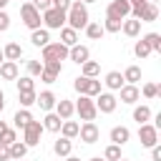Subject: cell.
Masks as SVG:
<instances>
[{
  "label": "cell",
  "instance_id": "1",
  "mask_svg": "<svg viewBox=\"0 0 161 161\" xmlns=\"http://www.w3.org/2000/svg\"><path fill=\"white\" fill-rule=\"evenodd\" d=\"M65 23H68V28H73L75 33H78L80 28H86V25L91 23V18H88V8H86L80 0L70 3V8L65 10Z\"/></svg>",
  "mask_w": 161,
  "mask_h": 161
},
{
  "label": "cell",
  "instance_id": "2",
  "mask_svg": "<svg viewBox=\"0 0 161 161\" xmlns=\"http://www.w3.org/2000/svg\"><path fill=\"white\" fill-rule=\"evenodd\" d=\"M73 88L80 93V96H88V98H96L101 93V80L96 78H86V75H78L73 80Z\"/></svg>",
  "mask_w": 161,
  "mask_h": 161
},
{
  "label": "cell",
  "instance_id": "3",
  "mask_svg": "<svg viewBox=\"0 0 161 161\" xmlns=\"http://www.w3.org/2000/svg\"><path fill=\"white\" fill-rule=\"evenodd\" d=\"M40 20L45 23V30H60V28H65V13L63 10H55V8L43 10Z\"/></svg>",
  "mask_w": 161,
  "mask_h": 161
},
{
  "label": "cell",
  "instance_id": "4",
  "mask_svg": "<svg viewBox=\"0 0 161 161\" xmlns=\"http://www.w3.org/2000/svg\"><path fill=\"white\" fill-rule=\"evenodd\" d=\"M73 108H75V113H78L83 121H93V118L98 116L96 103H93V98H88V96H80V98L73 103Z\"/></svg>",
  "mask_w": 161,
  "mask_h": 161
},
{
  "label": "cell",
  "instance_id": "5",
  "mask_svg": "<svg viewBox=\"0 0 161 161\" xmlns=\"http://www.w3.org/2000/svg\"><path fill=\"white\" fill-rule=\"evenodd\" d=\"M40 136H43V123L40 121H30L25 128H23V143L30 148V146H38L40 143Z\"/></svg>",
  "mask_w": 161,
  "mask_h": 161
},
{
  "label": "cell",
  "instance_id": "6",
  "mask_svg": "<svg viewBox=\"0 0 161 161\" xmlns=\"http://www.w3.org/2000/svg\"><path fill=\"white\" fill-rule=\"evenodd\" d=\"M131 15V3L128 0H111L106 8V18H116V20H126Z\"/></svg>",
  "mask_w": 161,
  "mask_h": 161
},
{
  "label": "cell",
  "instance_id": "7",
  "mask_svg": "<svg viewBox=\"0 0 161 161\" xmlns=\"http://www.w3.org/2000/svg\"><path fill=\"white\" fill-rule=\"evenodd\" d=\"M20 15H23V23L30 28V30H38L40 28V10H35L33 8V3H23L20 5Z\"/></svg>",
  "mask_w": 161,
  "mask_h": 161
},
{
  "label": "cell",
  "instance_id": "8",
  "mask_svg": "<svg viewBox=\"0 0 161 161\" xmlns=\"http://www.w3.org/2000/svg\"><path fill=\"white\" fill-rule=\"evenodd\" d=\"M68 58V48L63 43H48L43 48V63H50V60H65Z\"/></svg>",
  "mask_w": 161,
  "mask_h": 161
},
{
  "label": "cell",
  "instance_id": "9",
  "mask_svg": "<svg viewBox=\"0 0 161 161\" xmlns=\"http://www.w3.org/2000/svg\"><path fill=\"white\" fill-rule=\"evenodd\" d=\"M138 141H141V146H146V148L156 146V143H158V128H156L153 123H141V126H138Z\"/></svg>",
  "mask_w": 161,
  "mask_h": 161
},
{
  "label": "cell",
  "instance_id": "10",
  "mask_svg": "<svg viewBox=\"0 0 161 161\" xmlns=\"http://www.w3.org/2000/svg\"><path fill=\"white\" fill-rule=\"evenodd\" d=\"M93 103H96V111H101V113H113L116 106H118L116 96H111V93H98Z\"/></svg>",
  "mask_w": 161,
  "mask_h": 161
},
{
  "label": "cell",
  "instance_id": "11",
  "mask_svg": "<svg viewBox=\"0 0 161 161\" xmlns=\"http://www.w3.org/2000/svg\"><path fill=\"white\" fill-rule=\"evenodd\" d=\"M78 136H80L83 143H96V141L101 138V131H98V126H96L93 121H86V123L78 128Z\"/></svg>",
  "mask_w": 161,
  "mask_h": 161
},
{
  "label": "cell",
  "instance_id": "12",
  "mask_svg": "<svg viewBox=\"0 0 161 161\" xmlns=\"http://www.w3.org/2000/svg\"><path fill=\"white\" fill-rule=\"evenodd\" d=\"M68 58H70L73 63L83 65V63L91 58V50H88V45H73V48H68Z\"/></svg>",
  "mask_w": 161,
  "mask_h": 161
},
{
  "label": "cell",
  "instance_id": "13",
  "mask_svg": "<svg viewBox=\"0 0 161 161\" xmlns=\"http://www.w3.org/2000/svg\"><path fill=\"white\" fill-rule=\"evenodd\" d=\"M75 113V108H73V103L70 101H65V98H60L58 103H55V116L60 118V121H70V116Z\"/></svg>",
  "mask_w": 161,
  "mask_h": 161
},
{
  "label": "cell",
  "instance_id": "14",
  "mask_svg": "<svg viewBox=\"0 0 161 161\" xmlns=\"http://www.w3.org/2000/svg\"><path fill=\"white\" fill-rule=\"evenodd\" d=\"M138 98H141L138 86H128V83H126V86L121 88V103H128V106H131V103H136Z\"/></svg>",
  "mask_w": 161,
  "mask_h": 161
},
{
  "label": "cell",
  "instance_id": "15",
  "mask_svg": "<svg viewBox=\"0 0 161 161\" xmlns=\"http://www.w3.org/2000/svg\"><path fill=\"white\" fill-rule=\"evenodd\" d=\"M35 103H38V106H40L43 111H48V113H50V111L55 108V103H58V98H55V96H53L50 91H43L40 96H35Z\"/></svg>",
  "mask_w": 161,
  "mask_h": 161
},
{
  "label": "cell",
  "instance_id": "16",
  "mask_svg": "<svg viewBox=\"0 0 161 161\" xmlns=\"http://www.w3.org/2000/svg\"><path fill=\"white\" fill-rule=\"evenodd\" d=\"M128 138H131V131H128L126 126H113V128H111V141H113L116 146H123Z\"/></svg>",
  "mask_w": 161,
  "mask_h": 161
},
{
  "label": "cell",
  "instance_id": "17",
  "mask_svg": "<svg viewBox=\"0 0 161 161\" xmlns=\"http://www.w3.org/2000/svg\"><path fill=\"white\" fill-rule=\"evenodd\" d=\"M121 30H123L128 38H136V35L141 33V20H136V18H126V20L121 23Z\"/></svg>",
  "mask_w": 161,
  "mask_h": 161
},
{
  "label": "cell",
  "instance_id": "18",
  "mask_svg": "<svg viewBox=\"0 0 161 161\" xmlns=\"http://www.w3.org/2000/svg\"><path fill=\"white\" fill-rule=\"evenodd\" d=\"M30 43H33V45H38V48H45V45L50 43V33H48L45 28H38V30H33V33H30Z\"/></svg>",
  "mask_w": 161,
  "mask_h": 161
},
{
  "label": "cell",
  "instance_id": "19",
  "mask_svg": "<svg viewBox=\"0 0 161 161\" xmlns=\"http://www.w3.org/2000/svg\"><path fill=\"white\" fill-rule=\"evenodd\" d=\"M60 43L65 45V48H73V45H78V33L73 30V28H60Z\"/></svg>",
  "mask_w": 161,
  "mask_h": 161
},
{
  "label": "cell",
  "instance_id": "20",
  "mask_svg": "<svg viewBox=\"0 0 161 161\" xmlns=\"http://www.w3.org/2000/svg\"><path fill=\"white\" fill-rule=\"evenodd\" d=\"M0 75H3L5 80H15V78H18V63L3 60V63H0Z\"/></svg>",
  "mask_w": 161,
  "mask_h": 161
},
{
  "label": "cell",
  "instance_id": "21",
  "mask_svg": "<svg viewBox=\"0 0 161 161\" xmlns=\"http://www.w3.org/2000/svg\"><path fill=\"white\" fill-rule=\"evenodd\" d=\"M111 91H121L126 83H123V75L118 73V70H111V73H106V80H103Z\"/></svg>",
  "mask_w": 161,
  "mask_h": 161
},
{
  "label": "cell",
  "instance_id": "22",
  "mask_svg": "<svg viewBox=\"0 0 161 161\" xmlns=\"http://www.w3.org/2000/svg\"><path fill=\"white\" fill-rule=\"evenodd\" d=\"M53 151H55L58 156H63V158H65V156H70V151H73V141H70V138H63V136H60V138H58V141L53 143Z\"/></svg>",
  "mask_w": 161,
  "mask_h": 161
},
{
  "label": "cell",
  "instance_id": "23",
  "mask_svg": "<svg viewBox=\"0 0 161 161\" xmlns=\"http://www.w3.org/2000/svg\"><path fill=\"white\" fill-rule=\"evenodd\" d=\"M121 75H123V83H128V86H136V83L141 80V68H138V65H128V68H126Z\"/></svg>",
  "mask_w": 161,
  "mask_h": 161
},
{
  "label": "cell",
  "instance_id": "24",
  "mask_svg": "<svg viewBox=\"0 0 161 161\" xmlns=\"http://www.w3.org/2000/svg\"><path fill=\"white\" fill-rule=\"evenodd\" d=\"M3 55H5V60H20V55H23V48L18 45V43H8L5 48H3Z\"/></svg>",
  "mask_w": 161,
  "mask_h": 161
},
{
  "label": "cell",
  "instance_id": "25",
  "mask_svg": "<svg viewBox=\"0 0 161 161\" xmlns=\"http://www.w3.org/2000/svg\"><path fill=\"white\" fill-rule=\"evenodd\" d=\"M40 123H43V128H45V131H53V133H58V131H60V126H63V121H60L55 113H48Z\"/></svg>",
  "mask_w": 161,
  "mask_h": 161
},
{
  "label": "cell",
  "instance_id": "26",
  "mask_svg": "<svg viewBox=\"0 0 161 161\" xmlns=\"http://www.w3.org/2000/svg\"><path fill=\"white\" fill-rule=\"evenodd\" d=\"M156 18H158V8H156L153 3H148V5L141 10V15H138V20H141V23H153Z\"/></svg>",
  "mask_w": 161,
  "mask_h": 161
},
{
  "label": "cell",
  "instance_id": "27",
  "mask_svg": "<svg viewBox=\"0 0 161 161\" xmlns=\"http://www.w3.org/2000/svg\"><path fill=\"white\" fill-rule=\"evenodd\" d=\"M30 121H33V116H30V111H28V108H23V111H18V113L13 116V123H15V128H20V131H23Z\"/></svg>",
  "mask_w": 161,
  "mask_h": 161
},
{
  "label": "cell",
  "instance_id": "28",
  "mask_svg": "<svg viewBox=\"0 0 161 161\" xmlns=\"http://www.w3.org/2000/svg\"><path fill=\"white\" fill-rule=\"evenodd\" d=\"M148 118H151V108L148 106H136L133 108V121L141 126V123H148Z\"/></svg>",
  "mask_w": 161,
  "mask_h": 161
},
{
  "label": "cell",
  "instance_id": "29",
  "mask_svg": "<svg viewBox=\"0 0 161 161\" xmlns=\"http://www.w3.org/2000/svg\"><path fill=\"white\" fill-rule=\"evenodd\" d=\"M78 128H80V126H78L75 121H63L60 133H63V138H70V141H73V138L78 136Z\"/></svg>",
  "mask_w": 161,
  "mask_h": 161
},
{
  "label": "cell",
  "instance_id": "30",
  "mask_svg": "<svg viewBox=\"0 0 161 161\" xmlns=\"http://www.w3.org/2000/svg\"><path fill=\"white\" fill-rule=\"evenodd\" d=\"M25 153H28V146H25V143H20V141H15V143H10V161H18V158H25Z\"/></svg>",
  "mask_w": 161,
  "mask_h": 161
},
{
  "label": "cell",
  "instance_id": "31",
  "mask_svg": "<svg viewBox=\"0 0 161 161\" xmlns=\"http://www.w3.org/2000/svg\"><path fill=\"white\" fill-rule=\"evenodd\" d=\"M83 30H86V35H88L91 40H98V38H103V25H98V23H88Z\"/></svg>",
  "mask_w": 161,
  "mask_h": 161
},
{
  "label": "cell",
  "instance_id": "32",
  "mask_svg": "<svg viewBox=\"0 0 161 161\" xmlns=\"http://www.w3.org/2000/svg\"><path fill=\"white\" fill-rule=\"evenodd\" d=\"M80 68H83V75H86V78H96V75L101 73V65H98L96 60H86Z\"/></svg>",
  "mask_w": 161,
  "mask_h": 161
},
{
  "label": "cell",
  "instance_id": "33",
  "mask_svg": "<svg viewBox=\"0 0 161 161\" xmlns=\"http://www.w3.org/2000/svg\"><path fill=\"white\" fill-rule=\"evenodd\" d=\"M143 40H146V45L151 48V53H153V50H161V35H158V33H148V35H143Z\"/></svg>",
  "mask_w": 161,
  "mask_h": 161
},
{
  "label": "cell",
  "instance_id": "34",
  "mask_svg": "<svg viewBox=\"0 0 161 161\" xmlns=\"http://www.w3.org/2000/svg\"><path fill=\"white\" fill-rule=\"evenodd\" d=\"M103 158H106V161H118V158H123V156H121V146L111 143V146L103 151Z\"/></svg>",
  "mask_w": 161,
  "mask_h": 161
},
{
  "label": "cell",
  "instance_id": "35",
  "mask_svg": "<svg viewBox=\"0 0 161 161\" xmlns=\"http://www.w3.org/2000/svg\"><path fill=\"white\" fill-rule=\"evenodd\" d=\"M133 53H136V58H148V55H151V48H148V45H146V40L141 38V40L133 45Z\"/></svg>",
  "mask_w": 161,
  "mask_h": 161
},
{
  "label": "cell",
  "instance_id": "36",
  "mask_svg": "<svg viewBox=\"0 0 161 161\" xmlns=\"http://www.w3.org/2000/svg\"><path fill=\"white\" fill-rule=\"evenodd\" d=\"M28 91H35V83H33L30 75H23L18 80V93H28Z\"/></svg>",
  "mask_w": 161,
  "mask_h": 161
},
{
  "label": "cell",
  "instance_id": "37",
  "mask_svg": "<svg viewBox=\"0 0 161 161\" xmlns=\"http://www.w3.org/2000/svg\"><path fill=\"white\" fill-rule=\"evenodd\" d=\"M121 23H123V20L106 18V23H103V33H118V30H121Z\"/></svg>",
  "mask_w": 161,
  "mask_h": 161
},
{
  "label": "cell",
  "instance_id": "38",
  "mask_svg": "<svg viewBox=\"0 0 161 161\" xmlns=\"http://www.w3.org/2000/svg\"><path fill=\"white\" fill-rule=\"evenodd\" d=\"M18 98H20V106H23V108H30V106L35 103V91H28V93H18Z\"/></svg>",
  "mask_w": 161,
  "mask_h": 161
},
{
  "label": "cell",
  "instance_id": "39",
  "mask_svg": "<svg viewBox=\"0 0 161 161\" xmlns=\"http://www.w3.org/2000/svg\"><path fill=\"white\" fill-rule=\"evenodd\" d=\"M43 70H48V73H53V75H60V73H63V63H58V60L43 63Z\"/></svg>",
  "mask_w": 161,
  "mask_h": 161
},
{
  "label": "cell",
  "instance_id": "40",
  "mask_svg": "<svg viewBox=\"0 0 161 161\" xmlns=\"http://www.w3.org/2000/svg\"><path fill=\"white\" fill-rule=\"evenodd\" d=\"M40 70H43V63L40 60H28V75L33 78V75H40Z\"/></svg>",
  "mask_w": 161,
  "mask_h": 161
},
{
  "label": "cell",
  "instance_id": "41",
  "mask_svg": "<svg viewBox=\"0 0 161 161\" xmlns=\"http://www.w3.org/2000/svg\"><path fill=\"white\" fill-rule=\"evenodd\" d=\"M158 93H161V88H158L156 83H146V86H143V96H146V98H156Z\"/></svg>",
  "mask_w": 161,
  "mask_h": 161
},
{
  "label": "cell",
  "instance_id": "42",
  "mask_svg": "<svg viewBox=\"0 0 161 161\" xmlns=\"http://www.w3.org/2000/svg\"><path fill=\"white\" fill-rule=\"evenodd\" d=\"M18 141V133L13 131V128H8L3 136H0V143H5V146H10V143H15Z\"/></svg>",
  "mask_w": 161,
  "mask_h": 161
},
{
  "label": "cell",
  "instance_id": "43",
  "mask_svg": "<svg viewBox=\"0 0 161 161\" xmlns=\"http://www.w3.org/2000/svg\"><path fill=\"white\" fill-rule=\"evenodd\" d=\"M50 8H55V10H68L70 8V0H50Z\"/></svg>",
  "mask_w": 161,
  "mask_h": 161
},
{
  "label": "cell",
  "instance_id": "44",
  "mask_svg": "<svg viewBox=\"0 0 161 161\" xmlns=\"http://www.w3.org/2000/svg\"><path fill=\"white\" fill-rule=\"evenodd\" d=\"M8 28H10V15L5 10H0V33H5Z\"/></svg>",
  "mask_w": 161,
  "mask_h": 161
},
{
  "label": "cell",
  "instance_id": "45",
  "mask_svg": "<svg viewBox=\"0 0 161 161\" xmlns=\"http://www.w3.org/2000/svg\"><path fill=\"white\" fill-rule=\"evenodd\" d=\"M30 3H33V8H35V10H40V13L50 8V0H30Z\"/></svg>",
  "mask_w": 161,
  "mask_h": 161
},
{
  "label": "cell",
  "instance_id": "46",
  "mask_svg": "<svg viewBox=\"0 0 161 161\" xmlns=\"http://www.w3.org/2000/svg\"><path fill=\"white\" fill-rule=\"evenodd\" d=\"M0 161H10V146L0 143Z\"/></svg>",
  "mask_w": 161,
  "mask_h": 161
},
{
  "label": "cell",
  "instance_id": "47",
  "mask_svg": "<svg viewBox=\"0 0 161 161\" xmlns=\"http://www.w3.org/2000/svg\"><path fill=\"white\" fill-rule=\"evenodd\" d=\"M40 78H43V83H55L58 75H53V73H48V70H40Z\"/></svg>",
  "mask_w": 161,
  "mask_h": 161
},
{
  "label": "cell",
  "instance_id": "48",
  "mask_svg": "<svg viewBox=\"0 0 161 161\" xmlns=\"http://www.w3.org/2000/svg\"><path fill=\"white\" fill-rule=\"evenodd\" d=\"M151 161H161V146H151Z\"/></svg>",
  "mask_w": 161,
  "mask_h": 161
},
{
  "label": "cell",
  "instance_id": "49",
  "mask_svg": "<svg viewBox=\"0 0 161 161\" xmlns=\"http://www.w3.org/2000/svg\"><path fill=\"white\" fill-rule=\"evenodd\" d=\"M5 131H8V123H5V121H0V136H3Z\"/></svg>",
  "mask_w": 161,
  "mask_h": 161
},
{
  "label": "cell",
  "instance_id": "50",
  "mask_svg": "<svg viewBox=\"0 0 161 161\" xmlns=\"http://www.w3.org/2000/svg\"><path fill=\"white\" fill-rule=\"evenodd\" d=\"M3 108H5V96H3V91H0V113H3Z\"/></svg>",
  "mask_w": 161,
  "mask_h": 161
},
{
  "label": "cell",
  "instance_id": "51",
  "mask_svg": "<svg viewBox=\"0 0 161 161\" xmlns=\"http://www.w3.org/2000/svg\"><path fill=\"white\" fill-rule=\"evenodd\" d=\"M65 161H80L78 156H65Z\"/></svg>",
  "mask_w": 161,
  "mask_h": 161
},
{
  "label": "cell",
  "instance_id": "52",
  "mask_svg": "<svg viewBox=\"0 0 161 161\" xmlns=\"http://www.w3.org/2000/svg\"><path fill=\"white\" fill-rule=\"evenodd\" d=\"M88 161H106V158H101V156H93V158H88Z\"/></svg>",
  "mask_w": 161,
  "mask_h": 161
},
{
  "label": "cell",
  "instance_id": "53",
  "mask_svg": "<svg viewBox=\"0 0 161 161\" xmlns=\"http://www.w3.org/2000/svg\"><path fill=\"white\" fill-rule=\"evenodd\" d=\"M8 3H10V0H0V10H3V8L8 5Z\"/></svg>",
  "mask_w": 161,
  "mask_h": 161
},
{
  "label": "cell",
  "instance_id": "54",
  "mask_svg": "<svg viewBox=\"0 0 161 161\" xmlns=\"http://www.w3.org/2000/svg\"><path fill=\"white\" fill-rule=\"evenodd\" d=\"M80 3H83V5H88V3H96V0H80Z\"/></svg>",
  "mask_w": 161,
  "mask_h": 161
},
{
  "label": "cell",
  "instance_id": "55",
  "mask_svg": "<svg viewBox=\"0 0 161 161\" xmlns=\"http://www.w3.org/2000/svg\"><path fill=\"white\" fill-rule=\"evenodd\" d=\"M3 60H5V55H3V50H0V63H3Z\"/></svg>",
  "mask_w": 161,
  "mask_h": 161
},
{
  "label": "cell",
  "instance_id": "56",
  "mask_svg": "<svg viewBox=\"0 0 161 161\" xmlns=\"http://www.w3.org/2000/svg\"><path fill=\"white\" fill-rule=\"evenodd\" d=\"M148 3H153V5H156V0H148Z\"/></svg>",
  "mask_w": 161,
  "mask_h": 161
},
{
  "label": "cell",
  "instance_id": "57",
  "mask_svg": "<svg viewBox=\"0 0 161 161\" xmlns=\"http://www.w3.org/2000/svg\"><path fill=\"white\" fill-rule=\"evenodd\" d=\"M118 161H128V158H118Z\"/></svg>",
  "mask_w": 161,
  "mask_h": 161
},
{
  "label": "cell",
  "instance_id": "58",
  "mask_svg": "<svg viewBox=\"0 0 161 161\" xmlns=\"http://www.w3.org/2000/svg\"><path fill=\"white\" fill-rule=\"evenodd\" d=\"M18 161H25V158H18Z\"/></svg>",
  "mask_w": 161,
  "mask_h": 161
},
{
  "label": "cell",
  "instance_id": "59",
  "mask_svg": "<svg viewBox=\"0 0 161 161\" xmlns=\"http://www.w3.org/2000/svg\"><path fill=\"white\" fill-rule=\"evenodd\" d=\"M23 3H30V0H23Z\"/></svg>",
  "mask_w": 161,
  "mask_h": 161
}]
</instances>
